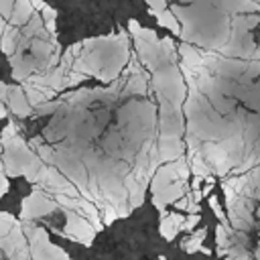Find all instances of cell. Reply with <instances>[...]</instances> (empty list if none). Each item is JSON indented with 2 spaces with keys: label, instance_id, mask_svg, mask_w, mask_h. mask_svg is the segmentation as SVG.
Segmentation results:
<instances>
[{
  "label": "cell",
  "instance_id": "5bb4252c",
  "mask_svg": "<svg viewBox=\"0 0 260 260\" xmlns=\"http://www.w3.org/2000/svg\"><path fill=\"white\" fill-rule=\"evenodd\" d=\"M154 18H156V22L158 24H162V26H167L173 35H181L183 32V26H181V20L175 16V12L171 10V8H167V10H162V12H158V14H154Z\"/></svg>",
  "mask_w": 260,
  "mask_h": 260
},
{
  "label": "cell",
  "instance_id": "5b68a950",
  "mask_svg": "<svg viewBox=\"0 0 260 260\" xmlns=\"http://www.w3.org/2000/svg\"><path fill=\"white\" fill-rule=\"evenodd\" d=\"M24 234L28 238V248H30V256L32 260H71L61 248H57L55 244L49 242L47 232L30 221H22Z\"/></svg>",
  "mask_w": 260,
  "mask_h": 260
},
{
  "label": "cell",
  "instance_id": "4fadbf2b",
  "mask_svg": "<svg viewBox=\"0 0 260 260\" xmlns=\"http://www.w3.org/2000/svg\"><path fill=\"white\" fill-rule=\"evenodd\" d=\"M18 41H20V26H14L8 20H2V49L6 57H10L16 51Z\"/></svg>",
  "mask_w": 260,
  "mask_h": 260
},
{
  "label": "cell",
  "instance_id": "7402d4cb",
  "mask_svg": "<svg viewBox=\"0 0 260 260\" xmlns=\"http://www.w3.org/2000/svg\"><path fill=\"white\" fill-rule=\"evenodd\" d=\"M173 205H175V207H177L179 211H187V207H189V195L185 193V195H183L181 199H177V201H175Z\"/></svg>",
  "mask_w": 260,
  "mask_h": 260
},
{
  "label": "cell",
  "instance_id": "e0dca14e",
  "mask_svg": "<svg viewBox=\"0 0 260 260\" xmlns=\"http://www.w3.org/2000/svg\"><path fill=\"white\" fill-rule=\"evenodd\" d=\"M209 207H211V211L215 213V217L219 219V223H223V225L230 230V228H232V223H230L228 215L223 213V209L219 207V201H217V197H215V195H209Z\"/></svg>",
  "mask_w": 260,
  "mask_h": 260
},
{
  "label": "cell",
  "instance_id": "ac0fdd59",
  "mask_svg": "<svg viewBox=\"0 0 260 260\" xmlns=\"http://www.w3.org/2000/svg\"><path fill=\"white\" fill-rule=\"evenodd\" d=\"M100 211H102V219H104V223H106V225L114 223V221H116V219L120 217L118 209H116V207H114L112 203H106V205H104V207H102Z\"/></svg>",
  "mask_w": 260,
  "mask_h": 260
},
{
  "label": "cell",
  "instance_id": "ba28073f",
  "mask_svg": "<svg viewBox=\"0 0 260 260\" xmlns=\"http://www.w3.org/2000/svg\"><path fill=\"white\" fill-rule=\"evenodd\" d=\"M65 228H63V234L73 240V242H79L83 246H91L93 244V238H95V228L93 223L79 211L75 209H65Z\"/></svg>",
  "mask_w": 260,
  "mask_h": 260
},
{
  "label": "cell",
  "instance_id": "484cf974",
  "mask_svg": "<svg viewBox=\"0 0 260 260\" xmlns=\"http://www.w3.org/2000/svg\"><path fill=\"white\" fill-rule=\"evenodd\" d=\"M254 2H260V0H254Z\"/></svg>",
  "mask_w": 260,
  "mask_h": 260
},
{
  "label": "cell",
  "instance_id": "7c38bea8",
  "mask_svg": "<svg viewBox=\"0 0 260 260\" xmlns=\"http://www.w3.org/2000/svg\"><path fill=\"white\" fill-rule=\"evenodd\" d=\"M35 12H37V8L32 6L30 0H16V4H14V8H12V16H10L8 22L22 28V26L35 16Z\"/></svg>",
  "mask_w": 260,
  "mask_h": 260
},
{
  "label": "cell",
  "instance_id": "8fae6325",
  "mask_svg": "<svg viewBox=\"0 0 260 260\" xmlns=\"http://www.w3.org/2000/svg\"><path fill=\"white\" fill-rule=\"evenodd\" d=\"M22 87H24V93H26L32 108H37L41 104H47L57 95L55 89L45 87V85H37V83H30V81H22Z\"/></svg>",
  "mask_w": 260,
  "mask_h": 260
},
{
  "label": "cell",
  "instance_id": "ffe728a7",
  "mask_svg": "<svg viewBox=\"0 0 260 260\" xmlns=\"http://www.w3.org/2000/svg\"><path fill=\"white\" fill-rule=\"evenodd\" d=\"M14 4H16V0H0V12H2V20H10Z\"/></svg>",
  "mask_w": 260,
  "mask_h": 260
},
{
  "label": "cell",
  "instance_id": "3957f363",
  "mask_svg": "<svg viewBox=\"0 0 260 260\" xmlns=\"http://www.w3.org/2000/svg\"><path fill=\"white\" fill-rule=\"evenodd\" d=\"M28 146L30 144L24 142L18 134L2 136V171H6L8 177L24 175L30 183H35L45 160L39 156V152H32Z\"/></svg>",
  "mask_w": 260,
  "mask_h": 260
},
{
  "label": "cell",
  "instance_id": "cb8c5ba5",
  "mask_svg": "<svg viewBox=\"0 0 260 260\" xmlns=\"http://www.w3.org/2000/svg\"><path fill=\"white\" fill-rule=\"evenodd\" d=\"M30 2H32V6H35L37 10H43V8L47 6V4H45V0H30Z\"/></svg>",
  "mask_w": 260,
  "mask_h": 260
},
{
  "label": "cell",
  "instance_id": "d6986e66",
  "mask_svg": "<svg viewBox=\"0 0 260 260\" xmlns=\"http://www.w3.org/2000/svg\"><path fill=\"white\" fill-rule=\"evenodd\" d=\"M199 219H201V215L199 213H187V217H185V221H183V230L181 232H193L195 230V225L199 223Z\"/></svg>",
  "mask_w": 260,
  "mask_h": 260
},
{
  "label": "cell",
  "instance_id": "8992f818",
  "mask_svg": "<svg viewBox=\"0 0 260 260\" xmlns=\"http://www.w3.org/2000/svg\"><path fill=\"white\" fill-rule=\"evenodd\" d=\"M61 205L57 203V199L41 189V187H35L32 193L28 197L22 199V207H20V219L22 221H30V219H39L43 215H49L53 211H57Z\"/></svg>",
  "mask_w": 260,
  "mask_h": 260
},
{
  "label": "cell",
  "instance_id": "6da1fadb",
  "mask_svg": "<svg viewBox=\"0 0 260 260\" xmlns=\"http://www.w3.org/2000/svg\"><path fill=\"white\" fill-rule=\"evenodd\" d=\"M140 63L150 71V83L158 100V150L162 162H171L185 154V118L183 104L187 100V81L177 61V47L171 37L158 39L154 30L144 28L138 20H128Z\"/></svg>",
  "mask_w": 260,
  "mask_h": 260
},
{
  "label": "cell",
  "instance_id": "44dd1931",
  "mask_svg": "<svg viewBox=\"0 0 260 260\" xmlns=\"http://www.w3.org/2000/svg\"><path fill=\"white\" fill-rule=\"evenodd\" d=\"M148 6H150V14H158L162 10H167V0H144Z\"/></svg>",
  "mask_w": 260,
  "mask_h": 260
},
{
  "label": "cell",
  "instance_id": "30bf717a",
  "mask_svg": "<svg viewBox=\"0 0 260 260\" xmlns=\"http://www.w3.org/2000/svg\"><path fill=\"white\" fill-rule=\"evenodd\" d=\"M183 221H185V215H183V211H160V236L167 240V242H171L181 230H183Z\"/></svg>",
  "mask_w": 260,
  "mask_h": 260
},
{
  "label": "cell",
  "instance_id": "277c9868",
  "mask_svg": "<svg viewBox=\"0 0 260 260\" xmlns=\"http://www.w3.org/2000/svg\"><path fill=\"white\" fill-rule=\"evenodd\" d=\"M260 22V16L256 12H244V14H234L232 16V35L225 47L219 51L225 57H236V59H252L256 53V43L250 35V30Z\"/></svg>",
  "mask_w": 260,
  "mask_h": 260
},
{
  "label": "cell",
  "instance_id": "d4e9b609",
  "mask_svg": "<svg viewBox=\"0 0 260 260\" xmlns=\"http://www.w3.org/2000/svg\"><path fill=\"white\" fill-rule=\"evenodd\" d=\"M203 195H205V197H209V195H211V183L203 187Z\"/></svg>",
  "mask_w": 260,
  "mask_h": 260
},
{
  "label": "cell",
  "instance_id": "2e32d148",
  "mask_svg": "<svg viewBox=\"0 0 260 260\" xmlns=\"http://www.w3.org/2000/svg\"><path fill=\"white\" fill-rule=\"evenodd\" d=\"M41 14H43V20H45V28L51 32L53 41L59 43V41H57V24H55V20H57V10L51 8V6H45V8L41 10Z\"/></svg>",
  "mask_w": 260,
  "mask_h": 260
},
{
  "label": "cell",
  "instance_id": "603a6c76",
  "mask_svg": "<svg viewBox=\"0 0 260 260\" xmlns=\"http://www.w3.org/2000/svg\"><path fill=\"white\" fill-rule=\"evenodd\" d=\"M0 185H2L0 193L6 195V193H8V175H6V171H2V169H0Z\"/></svg>",
  "mask_w": 260,
  "mask_h": 260
},
{
  "label": "cell",
  "instance_id": "9c48e42d",
  "mask_svg": "<svg viewBox=\"0 0 260 260\" xmlns=\"http://www.w3.org/2000/svg\"><path fill=\"white\" fill-rule=\"evenodd\" d=\"M0 100H2V104L8 106V110H10L16 118L35 116V108L30 106V102H28V98H26L22 85H8V83H2V87H0Z\"/></svg>",
  "mask_w": 260,
  "mask_h": 260
},
{
  "label": "cell",
  "instance_id": "9a60e30c",
  "mask_svg": "<svg viewBox=\"0 0 260 260\" xmlns=\"http://www.w3.org/2000/svg\"><path fill=\"white\" fill-rule=\"evenodd\" d=\"M205 236H207V228H199L197 232L193 230L191 232V236L183 242V250L187 252V254H193V252H201V244H203V240H205Z\"/></svg>",
  "mask_w": 260,
  "mask_h": 260
},
{
  "label": "cell",
  "instance_id": "52a82bcc",
  "mask_svg": "<svg viewBox=\"0 0 260 260\" xmlns=\"http://www.w3.org/2000/svg\"><path fill=\"white\" fill-rule=\"evenodd\" d=\"M228 211H230V223H232V228L236 232L248 234L258 223V219H256V203H254L252 197H248L244 193L238 195V199L228 207Z\"/></svg>",
  "mask_w": 260,
  "mask_h": 260
},
{
  "label": "cell",
  "instance_id": "7a4b0ae2",
  "mask_svg": "<svg viewBox=\"0 0 260 260\" xmlns=\"http://www.w3.org/2000/svg\"><path fill=\"white\" fill-rule=\"evenodd\" d=\"M128 59L126 32L83 41V49L73 63V71L93 75L102 81H116Z\"/></svg>",
  "mask_w": 260,
  "mask_h": 260
}]
</instances>
